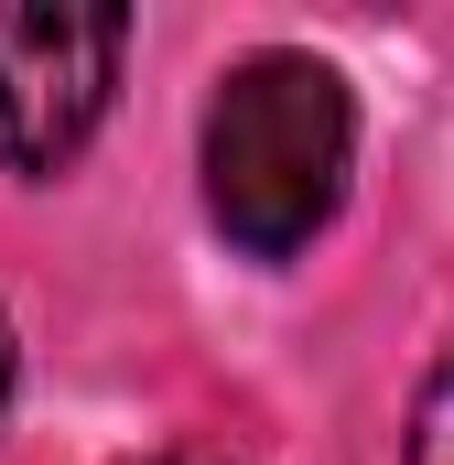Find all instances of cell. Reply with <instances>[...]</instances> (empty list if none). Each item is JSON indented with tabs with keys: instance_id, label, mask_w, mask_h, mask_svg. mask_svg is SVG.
Instances as JSON below:
<instances>
[{
	"instance_id": "1",
	"label": "cell",
	"mask_w": 454,
	"mask_h": 465,
	"mask_svg": "<svg viewBox=\"0 0 454 465\" xmlns=\"http://www.w3.org/2000/svg\"><path fill=\"white\" fill-rule=\"evenodd\" d=\"M346 163H357V98L325 54L260 44L217 76L195 173H206V217L238 260H303L346 206Z\"/></svg>"
},
{
	"instance_id": "2",
	"label": "cell",
	"mask_w": 454,
	"mask_h": 465,
	"mask_svg": "<svg viewBox=\"0 0 454 465\" xmlns=\"http://www.w3.org/2000/svg\"><path fill=\"white\" fill-rule=\"evenodd\" d=\"M130 11L119 0H0V163L54 184L119 98Z\"/></svg>"
},
{
	"instance_id": "3",
	"label": "cell",
	"mask_w": 454,
	"mask_h": 465,
	"mask_svg": "<svg viewBox=\"0 0 454 465\" xmlns=\"http://www.w3.org/2000/svg\"><path fill=\"white\" fill-rule=\"evenodd\" d=\"M400 465H454V357L422 379V401H411V444H400Z\"/></svg>"
},
{
	"instance_id": "4",
	"label": "cell",
	"mask_w": 454,
	"mask_h": 465,
	"mask_svg": "<svg viewBox=\"0 0 454 465\" xmlns=\"http://www.w3.org/2000/svg\"><path fill=\"white\" fill-rule=\"evenodd\" d=\"M11 390H22V347H11V314H0V411H11Z\"/></svg>"
},
{
	"instance_id": "5",
	"label": "cell",
	"mask_w": 454,
	"mask_h": 465,
	"mask_svg": "<svg viewBox=\"0 0 454 465\" xmlns=\"http://www.w3.org/2000/svg\"><path fill=\"white\" fill-rule=\"evenodd\" d=\"M130 465H217V455H130Z\"/></svg>"
}]
</instances>
